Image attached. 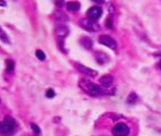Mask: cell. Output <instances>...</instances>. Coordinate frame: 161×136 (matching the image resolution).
Returning a JSON list of instances; mask_svg holds the SVG:
<instances>
[{"instance_id":"cell-1","label":"cell","mask_w":161,"mask_h":136,"mask_svg":"<svg viewBox=\"0 0 161 136\" xmlns=\"http://www.w3.org/2000/svg\"><path fill=\"white\" fill-rule=\"evenodd\" d=\"M79 87L88 95L91 96H97V95H107L108 92L103 88H101L99 85L95 84L91 81H90L87 79H83L79 81L78 83Z\"/></svg>"},{"instance_id":"cell-2","label":"cell","mask_w":161,"mask_h":136,"mask_svg":"<svg viewBox=\"0 0 161 136\" xmlns=\"http://www.w3.org/2000/svg\"><path fill=\"white\" fill-rule=\"evenodd\" d=\"M79 26L81 27H83L84 29L90 31V32H96V31H99L101 29L100 25L97 23V21L92 20L90 18H82L79 20Z\"/></svg>"},{"instance_id":"cell-3","label":"cell","mask_w":161,"mask_h":136,"mask_svg":"<svg viewBox=\"0 0 161 136\" xmlns=\"http://www.w3.org/2000/svg\"><path fill=\"white\" fill-rule=\"evenodd\" d=\"M15 129V120L12 116H5L4 120L0 122V133L7 134Z\"/></svg>"},{"instance_id":"cell-4","label":"cell","mask_w":161,"mask_h":136,"mask_svg":"<svg viewBox=\"0 0 161 136\" xmlns=\"http://www.w3.org/2000/svg\"><path fill=\"white\" fill-rule=\"evenodd\" d=\"M130 132V129L125 123H118L112 129L113 136H127Z\"/></svg>"},{"instance_id":"cell-5","label":"cell","mask_w":161,"mask_h":136,"mask_svg":"<svg viewBox=\"0 0 161 136\" xmlns=\"http://www.w3.org/2000/svg\"><path fill=\"white\" fill-rule=\"evenodd\" d=\"M98 42L101 45H104V46H108V48H110L112 50H115L118 46L117 42L112 37H110L108 35H101L98 39Z\"/></svg>"},{"instance_id":"cell-6","label":"cell","mask_w":161,"mask_h":136,"mask_svg":"<svg viewBox=\"0 0 161 136\" xmlns=\"http://www.w3.org/2000/svg\"><path fill=\"white\" fill-rule=\"evenodd\" d=\"M102 13H103V10L99 6H93V7L90 8L87 12L88 18H90L95 21H97L101 17Z\"/></svg>"},{"instance_id":"cell-7","label":"cell","mask_w":161,"mask_h":136,"mask_svg":"<svg viewBox=\"0 0 161 136\" xmlns=\"http://www.w3.org/2000/svg\"><path fill=\"white\" fill-rule=\"evenodd\" d=\"M76 68H77V70L79 72H81L82 74H84L86 76H89V77H91V78H95L96 76L98 75L97 71L91 69V68H89V67H87L83 64H77Z\"/></svg>"},{"instance_id":"cell-8","label":"cell","mask_w":161,"mask_h":136,"mask_svg":"<svg viewBox=\"0 0 161 136\" xmlns=\"http://www.w3.org/2000/svg\"><path fill=\"white\" fill-rule=\"evenodd\" d=\"M56 36L59 40H64L69 34V28L66 26H58L56 28Z\"/></svg>"},{"instance_id":"cell-9","label":"cell","mask_w":161,"mask_h":136,"mask_svg":"<svg viewBox=\"0 0 161 136\" xmlns=\"http://www.w3.org/2000/svg\"><path fill=\"white\" fill-rule=\"evenodd\" d=\"M99 82L100 84L104 87V88H109L113 85V82H114V79L112 76L110 75H105L103 77L100 78L99 80Z\"/></svg>"},{"instance_id":"cell-10","label":"cell","mask_w":161,"mask_h":136,"mask_svg":"<svg viewBox=\"0 0 161 136\" xmlns=\"http://www.w3.org/2000/svg\"><path fill=\"white\" fill-rule=\"evenodd\" d=\"M94 57H95V60L97 61V62L100 64H106L109 61L108 56L105 52H102V51H96L94 53Z\"/></svg>"},{"instance_id":"cell-11","label":"cell","mask_w":161,"mask_h":136,"mask_svg":"<svg viewBox=\"0 0 161 136\" xmlns=\"http://www.w3.org/2000/svg\"><path fill=\"white\" fill-rule=\"evenodd\" d=\"M54 17L58 21H60V22H67V21H69V17L65 13H64L63 12H61V11H56L54 12Z\"/></svg>"},{"instance_id":"cell-12","label":"cell","mask_w":161,"mask_h":136,"mask_svg":"<svg viewBox=\"0 0 161 136\" xmlns=\"http://www.w3.org/2000/svg\"><path fill=\"white\" fill-rule=\"evenodd\" d=\"M80 44L84 48H86L88 50L91 49V47H92V41L89 37H82L80 39Z\"/></svg>"},{"instance_id":"cell-13","label":"cell","mask_w":161,"mask_h":136,"mask_svg":"<svg viewBox=\"0 0 161 136\" xmlns=\"http://www.w3.org/2000/svg\"><path fill=\"white\" fill-rule=\"evenodd\" d=\"M66 6H67L68 11H70V12H77V11L80 10V3L79 2H76V1L68 2L66 4Z\"/></svg>"},{"instance_id":"cell-14","label":"cell","mask_w":161,"mask_h":136,"mask_svg":"<svg viewBox=\"0 0 161 136\" xmlns=\"http://www.w3.org/2000/svg\"><path fill=\"white\" fill-rule=\"evenodd\" d=\"M0 41H2L4 44H8V45L11 44L9 36L7 35V33L5 32V30L1 27H0Z\"/></svg>"},{"instance_id":"cell-15","label":"cell","mask_w":161,"mask_h":136,"mask_svg":"<svg viewBox=\"0 0 161 136\" xmlns=\"http://www.w3.org/2000/svg\"><path fill=\"white\" fill-rule=\"evenodd\" d=\"M138 100H139V96L135 93H131L127 97V102L129 104H136L138 102Z\"/></svg>"},{"instance_id":"cell-16","label":"cell","mask_w":161,"mask_h":136,"mask_svg":"<svg viewBox=\"0 0 161 136\" xmlns=\"http://www.w3.org/2000/svg\"><path fill=\"white\" fill-rule=\"evenodd\" d=\"M6 70L8 72H12L14 69V62L12 60H6Z\"/></svg>"},{"instance_id":"cell-17","label":"cell","mask_w":161,"mask_h":136,"mask_svg":"<svg viewBox=\"0 0 161 136\" xmlns=\"http://www.w3.org/2000/svg\"><path fill=\"white\" fill-rule=\"evenodd\" d=\"M36 56H37V58L40 60V61H44L45 60V54H44V52L43 51V50H41V49H38V50H36Z\"/></svg>"},{"instance_id":"cell-18","label":"cell","mask_w":161,"mask_h":136,"mask_svg":"<svg viewBox=\"0 0 161 136\" xmlns=\"http://www.w3.org/2000/svg\"><path fill=\"white\" fill-rule=\"evenodd\" d=\"M31 129H32V130L34 131V133L37 134V135H39V134L41 133V129H40V127L37 126V125L34 124V123H31Z\"/></svg>"},{"instance_id":"cell-19","label":"cell","mask_w":161,"mask_h":136,"mask_svg":"<svg viewBox=\"0 0 161 136\" xmlns=\"http://www.w3.org/2000/svg\"><path fill=\"white\" fill-rule=\"evenodd\" d=\"M45 95H46L48 98H53V97L56 95V94H55V92H54V90H53V89H48V90L46 91Z\"/></svg>"},{"instance_id":"cell-20","label":"cell","mask_w":161,"mask_h":136,"mask_svg":"<svg viewBox=\"0 0 161 136\" xmlns=\"http://www.w3.org/2000/svg\"><path fill=\"white\" fill-rule=\"evenodd\" d=\"M107 27H109V28L112 27V20H111V18H108L107 19Z\"/></svg>"},{"instance_id":"cell-21","label":"cell","mask_w":161,"mask_h":136,"mask_svg":"<svg viewBox=\"0 0 161 136\" xmlns=\"http://www.w3.org/2000/svg\"><path fill=\"white\" fill-rule=\"evenodd\" d=\"M0 5H1V6H6V3L3 2V1H0Z\"/></svg>"},{"instance_id":"cell-22","label":"cell","mask_w":161,"mask_h":136,"mask_svg":"<svg viewBox=\"0 0 161 136\" xmlns=\"http://www.w3.org/2000/svg\"><path fill=\"white\" fill-rule=\"evenodd\" d=\"M0 104H1V99H0Z\"/></svg>"}]
</instances>
